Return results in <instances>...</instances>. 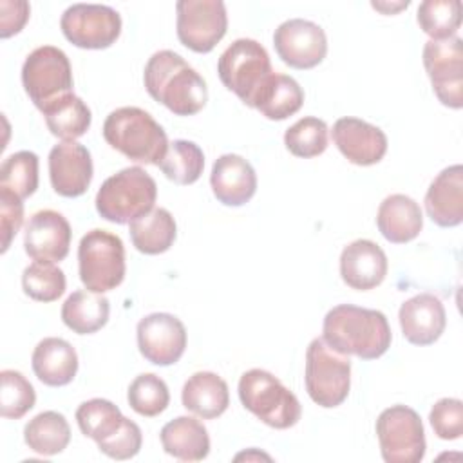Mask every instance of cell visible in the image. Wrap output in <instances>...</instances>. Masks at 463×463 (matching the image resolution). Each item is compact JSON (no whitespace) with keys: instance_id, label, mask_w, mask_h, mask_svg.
Returning <instances> with one entry per match:
<instances>
[{"instance_id":"43","label":"cell","mask_w":463,"mask_h":463,"mask_svg":"<svg viewBox=\"0 0 463 463\" xmlns=\"http://www.w3.org/2000/svg\"><path fill=\"white\" fill-rule=\"evenodd\" d=\"M31 7L25 0H0V36L9 38L20 33L29 20Z\"/></svg>"},{"instance_id":"6","label":"cell","mask_w":463,"mask_h":463,"mask_svg":"<svg viewBox=\"0 0 463 463\" xmlns=\"http://www.w3.org/2000/svg\"><path fill=\"white\" fill-rule=\"evenodd\" d=\"M217 72L222 85L251 109L273 74L268 51L251 38H239L226 47L219 56Z\"/></svg>"},{"instance_id":"40","label":"cell","mask_w":463,"mask_h":463,"mask_svg":"<svg viewBox=\"0 0 463 463\" xmlns=\"http://www.w3.org/2000/svg\"><path fill=\"white\" fill-rule=\"evenodd\" d=\"M429 421L439 439H458L463 434V402L458 398L438 400L430 409Z\"/></svg>"},{"instance_id":"15","label":"cell","mask_w":463,"mask_h":463,"mask_svg":"<svg viewBox=\"0 0 463 463\" xmlns=\"http://www.w3.org/2000/svg\"><path fill=\"white\" fill-rule=\"evenodd\" d=\"M139 353L154 365H172L179 362L186 349L184 324L170 313H150L137 322Z\"/></svg>"},{"instance_id":"28","label":"cell","mask_w":463,"mask_h":463,"mask_svg":"<svg viewBox=\"0 0 463 463\" xmlns=\"http://www.w3.org/2000/svg\"><path fill=\"white\" fill-rule=\"evenodd\" d=\"M110 304L101 293L78 289L61 306L63 324L76 335H92L109 322Z\"/></svg>"},{"instance_id":"35","label":"cell","mask_w":463,"mask_h":463,"mask_svg":"<svg viewBox=\"0 0 463 463\" xmlns=\"http://www.w3.org/2000/svg\"><path fill=\"white\" fill-rule=\"evenodd\" d=\"M0 188L18 195L22 201L38 188V156L20 150L7 156L0 165Z\"/></svg>"},{"instance_id":"12","label":"cell","mask_w":463,"mask_h":463,"mask_svg":"<svg viewBox=\"0 0 463 463\" xmlns=\"http://www.w3.org/2000/svg\"><path fill=\"white\" fill-rule=\"evenodd\" d=\"M177 38L194 52H210L226 34L228 14L221 0H179Z\"/></svg>"},{"instance_id":"30","label":"cell","mask_w":463,"mask_h":463,"mask_svg":"<svg viewBox=\"0 0 463 463\" xmlns=\"http://www.w3.org/2000/svg\"><path fill=\"white\" fill-rule=\"evenodd\" d=\"M27 447L42 456H54L67 449L71 441V427L61 412L43 411L36 414L24 429Z\"/></svg>"},{"instance_id":"1","label":"cell","mask_w":463,"mask_h":463,"mask_svg":"<svg viewBox=\"0 0 463 463\" xmlns=\"http://www.w3.org/2000/svg\"><path fill=\"white\" fill-rule=\"evenodd\" d=\"M322 340L340 354L376 360L391 347L392 333L382 311L340 304L324 317Z\"/></svg>"},{"instance_id":"18","label":"cell","mask_w":463,"mask_h":463,"mask_svg":"<svg viewBox=\"0 0 463 463\" xmlns=\"http://www.w3.org/2000/svg\"><path fill=\"white\" fill-rule=\"evenodd\" d=\"M333 141L340 154L353 165L371 166L383 159L387 136L382 128L360 119L340 118L333 125Z\"/></svg>"},{"instance_id":"42","label":"cell","mask_w":463,"mask_h":463,"mask_svg":"<svg viewBox=\"0 0 463 463\" xmlns=\"http://www.w3.org/2000/svg\"><path fill=\"white\" fill-rule=\"evenodd\" d=\"M24 222V203L13 192L0 188V232H2V253L11 246L13 237L18 233Z\"/></svg>"},{"instance_id":"24","label":"cell","mask_w":463,"mask_h":463,"mask_svg":"<svg viewBox=\"0 0 463 463\" xmlns=\"http://www.w3.org/2000/svg\"><path fill=\"white\" fill-rule=\"evenodd\" d=\"M376 226L383 239L392 244H405L416 239L423 228L420 204L403 194L385 197L376 213Z\"/></svg>"},{"instance_id":"27","label":"cell","mask_w":463,"mask_h":463,"mask_svg":"<svg viewBox=\"0 0 463 463\" xmlns=\"http://www.w3.org/2000/svg\"><path fill=\"white\" fill-rule=\"evenodd\" d=\"M134 248L145 255H159L170 250L175 241L177 226L166 208H152L148 213L134 219L128 228Z\"/></svg>"},{"instance_id":"25","label":"cell","mask_w":463,"mask_h":463,"mask_svg":"<svg viewBox=\"0 0 463 463\" xmlns=\"http://www.w3.org/2000/svg\"><path fill=\"white\" fill-rule=\"evenodd\" d=\"M183 407L203 420L219 418L230 405L228 383L212 371L194 373L181 391Z\"/></svg>"},{"instance_id":"2","label":"cell","mask_w":463,"mask_h":463,"mask_svg":"<svg viewBox=\"0 0 463 463\" xmlns=\"http://www.w3.org/2000/svg\"><path fill=\"white\" fill-rule=\"evenodd\" d=\"M143 81L150 98L175 116H194L208 101V87L203 76L183 56L168 49L148 58Z\"/></svg>"},{"instance_id":"8","label":"cell","mask_w":463,"mask_h":463,"mask_svg":"<svg viewBox=\"0 0 463 463\" xmlns=\"http://www.w3.org/2000/svg\"><path fill=\"white\" fill-rule=\"evenodd\" d=\"M306 391L309 398L333 409L345 402L351 389V360L333 351L322 338H313L306 351Z\"/></svg>"},{"instance_id":"32","label":"cell","mask_w":463,"mask_h":463,"mask_svg":"<svg viewBox=\"0 0 463 463\" xmlns=\"http://www.w3.org/2000/svg\"><path fill=\"white\" fill-rule=\"evenodd\" d=\"M161 172L175 184L195 183L204 168V154L199 145L188 139H175L168 143V150L159 163Z\"/></svg>"},{"instance_id":"23","label":"cell","mask_w":463,"mask_h":463,"mask_svg":"<svg viewBox=\"0 0 463 463\" xmlns=\"http://www.w3.org/2000/svg\"><path fill=\"white\" fill-rule=\"evenodd\" d=\"M31 365L42 383L63 387L71 383L78 373V353L67 340L47 336L36 344Z\"/></svg>"},{"instance_id":"7","label":"cell","mask_w":463,"mask_h":463,"mask_svg":"<svg viewBox=\"0 0 463 463\" xmlns=\"http://www.w3.org/2000/svg\"><path fill=\"white\" fill-rule=\"evenodd\" d=\"M78 269L85 289L92 293L116 289L127 271L123 241L107 230L87 232L78 246Z\"/></svg>"},{"instance_id":"36","label":"cell","mask_w":463,"mask_h":463,"mask_svg":"<svg viewBox=\"0 0 463 463\" xmlns=\"http://www.w3.org/2000/svg\"><path fill=\"white\" fill-rule=\"evenodd\" d=\"M329 128L324 119L315 116L300 118L284 134L286 148L297 157H317L327 148Z\"/></svg>"},{"instance_id":"29","label":"cell","mask_w":463,"mask_h":463,"mask_svg":"<svg viewBox=\"0 0 463 463\" xmlns=\"http://www.w3.org/2000/svg\"><path fill=\"white\" fill-rule=\"evenodd\" d=\"M304 103V90L297 80L288 74H271L260 90L255 107L264 118L282 121L300 110Z\"/></svg>"},{"instance_id":"17","label":"cell","mask_w":463,"mask_h":463,"mask_svg":"<svg viewBox=\"0 0 463 463\" xmlns=\"http://www.w3.org/2000/svg\"><path fill=\"white\" fill-rule=\"evenodd\" d=\"M49 179L61 197H80L92 181V157L87 146L61 141L49 152Z\"/></svg>"},{"instance_id":"13","label":"cell","mask_w":463,"mask_h":463,"mask_svg":"<svg viewBox=\"0 0 463 463\" xmlns=\"http://www.w3.org/2000/svg\"><path fill=\"white\" fill-rule=\"evenodd\" d=\"M423 67L436 98L450 109L463 107V40H429L423 47Z\"/></svg>"},{"instance_id":"41","label":"cell","mask_w":463,"mask_h":463,"mask_svg":"<svg viewBox=\"0 0 463 463\" xmlns=\"http://www.w3.org/2000/svg\"><path fill=\"white\" fill-rule=\"evenodd\" d=\"M143 434L136 421L125 418L123 425L109 439L98 443V449L112 459H130L141 450Z\"/></svg>"},{"instance_id":"9","label":"cell","mask_w":463,"mask_h":463,"mask_svg":"<svg viewBox=\"0 0 463 463\" xmlns=\"http://www.w3.org/2000/svg\"><path fill=\"white\" fill-rule=\"evenodd\" d=\"M72 69L67 54L54 45L36 47L22 65V85L38 110L72 92Z\"/></svg>"},{"instance_id":"16","label":"cell","mask_w":463,"mask_h":463,"mask_svg":"<svg viewBox=\"0 0 463 463\" xmlns=\"http://www.w3.org/2000/svg\"><path fill=\"white\" fill-rule=\"evenodd\" d=\"M72 232L69 221L56 210H40L25 224V253L38 262H60L67 257Z\"/></svg>"},{"instance_id":"11","label":"cell","mask_w":463,"mask_h":463,"mask_svg":"<svg viewBox=\"0 0 463 463\" xmlns=\"http://www.w3.org/2000/svg\"><path fill=\"white\" fill-rule=\"evenodd\" d=\"M60 27L80 49H107L121 34V16L110 5L72 4L63 11Z\"/></svg>"},{"instance_id":"10","label":"cell","mask_w":463,"mask_h":463,"mask_svg":"<svg viewBox=\"0 0 463 463\" xmlns=\"http://www.w3.org/2000/svg\"><path fill=\"white\" fill-rule=\"evenodd\" d=\"M380 452L387 463H420L425 456V430L420 414L407 405H391L376 420Z\"/></svg>"},{"instance_id":"37","label":"cell","mask_w":463,"mask_h":463,"mask_svg":"<svg viewBox=\"0 0 463 463\" xmlns=\"http://www.w3.org/2000/svg\"><path fill=\"white\" fill-rule=\"evenodd\" d=\"M127 400L134 412L154 418L168 407L170 392L163 378L154 373H143L130 382Z\"/></svg>"},{"instance_id":"38","label":"cell","mask_w":463,"mask_h":463,"mask_svg":"<svg viewBox=\"0 0 463 463\" xmlns=\"http://www.w3.org/2000/svg\"><path fill=\"white\" fill-rule=\"evenodd\" d=\"M65 273L54 262L34 260L22 273V288L27 297L38 302H54L65 291Z\"/></svg>"},{"instance_id":"20","label":"cell","mask_w":463,"mask_h":463,"mask_svg":"<svg viewBox=\"0 0 463 463\" xmlns=\"http://www.w3.org/2000/svg\"><path fill=\"white\" fill-rule=\"evenodd\" d=\"M402 333L414 345L434 344L447 326V315L441 300L432 293H420L400 306L398 311Z\"/></svg>"},{"instance_id":"21","label":"cell","mask_w":463,"mask_h":463,"mask_svg":"<svg viewBox=\"0 0 463 463\" xmlns=\"http://www.w3.org/2000/svg\"><path fill=\"white\" fill-rule=\"evenodd\" d=\"M210 186L224 206H242L257 192V174L242 156L224 154L212 166Z\"/></svg>"},{"instance_id":"31","label":"cell","mask_w":463,"mask_h":463,"mask_svg":"<svg viewBox=\"0 0 463 463\" xmlns=\"http://www.w3.org/2000/svg\"><path fill=\"white\" fill-rule=\"evenodd\" d=\"M45 125L52 136L63 141H74L81 137L92 121L90 109L74 92L63 96L43 112Z\"/></svg>"},{"instance_id":"33","label":"cell","mask_w":463,"mask_h":463,"mask_svg":"<svg viewBox=\"0 0 463 463\" xmlns=\"http://www.w3.org/2000/svg\"><path fill=\"white\" fill-rule=\"evenodd\" d=\"M123 420L125 416L118 405L105 398L87 400L76 409V421L80 430L96 443H101L118 432V429L123 425Z\"/></svg>"},{"instance_id":"26","label":"cell","mask_w":463,"mask_h":463,"mask_svg":"<svg viewBox=\"0 0 463 463\" xmlns=\"http://www.w3.org/2000/svg\"><path fill=\"white\" fill-rule=\"evenodd\" d=\"M161 445L165 452L181 461H201L210 452L206 427L192 416H177L163 425Z\"/></svg>"},{"instance_id":"39","label":"cell","mask_w":463,"mask_h":463,"mask_svg":"<svg viewBox=\"0 0 463 463\" xmlns=\"http://www.w3.org/2000/svg\"><path fill=\"white\" fill-rule=\"evenodd\" d=\"M0 414L4 418L20 420L34 407V387L20 371L4 369L0 373Z\"/></svg>"},{"instance_id":"3","label":"cell","mask_w":463,"mask_h":463,"mask_svg":"<svg viewBox=\"0 0 463 463\" xmlns=\"http://www.w3.org/2000/svg\"><path fill=\"white\" fill-rule=\"evenodd\" d=\"M105 141L134 163L156 165L168 150V137L163 127L139 107H119L103 123Z\"/></svg>"},{"instance_id":"5","label":"cell","mask_w":463,"mask_h":463,"mask_svg":"<svg viewBox=\"0 0 463 463\" xmlns=\"http://www.w3.org/2000/svg\"><path fill=\"white\" fill-rule=\"evenodd\" d=\"M239 400L262 423L279 430L297 425L302 416L298 398L264 369H250L241 376Z\"/></svg>"},{"instance_id":"34","label":"cell","mask_w":463,"mask_h":463,"mask_svg":"<svg viewBox=\"0 0 463 463\" xmlns=\"http://www.w3.org/2000/svg\"><path fill=\"white\" fill-rule=\"evenodd\" d=\"M418 24L430 40H447L456 36L461 25L459 0H425L418 7Z\"/></svg>"},{"instance_id":"4","label":"cell","mask_w":463,"mask_h":463,"mask_svg":"<svg viewBox=\"0 0 463 463\" xmlns=\"http://www.w3.org/2000/svg\"><path fill=\"white\" fill-rule=\"evenodd\" d=\"M157 197V184L141 166H128L107 177L96 194L98 213L116 224H130L148 213Z\"/></svg>"},{"instance_id":"14","label":"cell","mask_w":463,"mask_h":463,"mask_svg":"<svg viewBox=\"0 0 463 463\" xmlns=\"http://www.w3.org/2000/svg\"><path fill=\"white\" fill-rule=\"evenodd\" d=\"M273 45L279 58L293 69H313L327 54L324 29L304 18L282 22L273 33Z\"/></svg>"},{"instance_id":"22","label":"cell","mask_w":463,"mask_h":463,"mask_svg":"<svg viewBox=\"0 0 463 463\" xmlns=\"http://www.w3.org/2000/svg\"><path fill=\"white\" fill-rule=\"evenodd\" d=\"M425 210L430 221L441 228H454L463 221V166L452 165L441 170L425 194Z\"/></svg>"},{"instance_id":"19","label":"cell","mask_w":463,"mask_h":463,"mask_svg":"<svg viewBox=\"0 0 463 463\" xmlns=\"http://www.w3.org/2000/svg\"><path fill=\"white\" fill-rule=\"evenodd\" d=\"M387 269L389 262L385 251L369 239H356L342 250L340 277L356 291H369L380 286Z\"/></svg>"}]
</instances>
